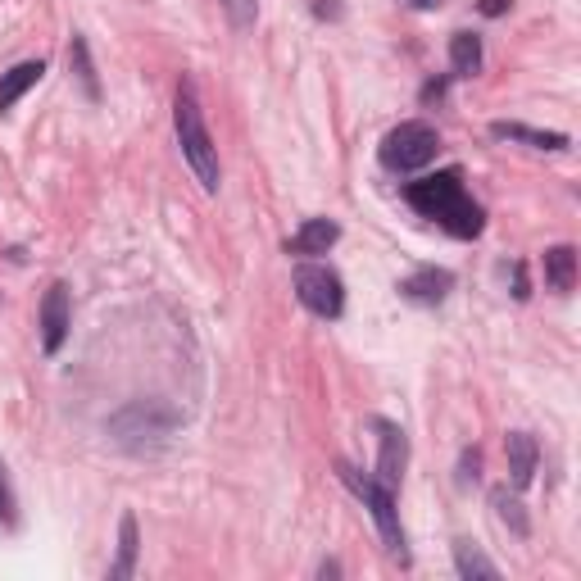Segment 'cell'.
I'll list each match as a JSON object with an SVG mask.
<instances>
[{
	"mask_svg": "<svg viewBox=\"0 0 581 581\" xmlns=\"http://www.w3.org/2000/svg\"><path fill=\"white\" fill-rule=\"evenodd\" d=\"M404 200H409L423 218H436V223L459 241H473L486 227L482 205L463 191L459 168H445V173H432V178H423V182H409V187H404Z\"/></svg>",
	"mask_w": 581,
	"mask_h": 581,
	"instance_id": "cell-1",
	"label": "cell"
},
{
	"mask_svg": "<svg viewBox=\"0 0 581 581\" xmlns=\"http://www.w3.org/2000/svg\"><path fill=\"white\" fill-rule=\"evenodd\" d=\"M173 123H178V146H182V155H187L191 173L200 178V187H205V191H218V178H223V168H218V150H214V141H209L205 119H200L196 87H191V82H182V91H178V109H173Z\"/></svg>",
	"mask_w": 581,
	"mask_h": 581,
	"instance_id": "cell-2",
	"label": "cell"
},
{
	"mask_svg": "<svg viewBox=\"0 0 581 581\" xmlns=\"http://www.w3.org/2000/svg\"><path fill=\"white\" fill-rule=\"evenodd\" d=\"M436 150H441V132L423 119H409L382 137V164L391 173H418L436 159Z\"/></svg>",
	"mask_w": 581,
	"mask_h": 581,
	"instance_id": "cell-3",
	"label": "cell"
},
{
	"mask_svg": "<svg viewBox=\"0 0 581 581\" xmlns=\"http://www.w3.org/2000/svg\"><path fill=\"white\" fill-rule=\"evenodd\" d=\"M336 473H341V482L368 504V513H373V522H377V532H382L386 550H391L400 563L409 559V550H404V527H400V513H395L391 491H386L377 477H364L359 468H350V463H336Z\"/></svg>",
	"mask_w": 581,
	"mask_h": 581,
	"instance_id": "cell-4",
	"label": "cell"
},
{
	"mask_svg": "<svg viewBox=\"0 0 581 581\" xmlns=\"http://www.w3.org/2000/svg\"><path fill=\"white\" fill-rule=\"evenodd\" d=\"M296 296L314 318H341V309H345V286L327 264L296 268Z\"/></svg>",
	"mask_w": 581,
	"mask_h": 581,
	"instance_id": "cell-5",
	"label": "cell"
},
{
	"mask_svg": "<svg viewBox=\"0 0 581 581\" xmlns=\"http://www.w3.org/2000/svg\"><path fill=\"white\" fill-rule=\"evenodd\" d=\"M178 427V414L173 409H164V404L155 400H141V404H128L114 423H109V432L119 436L123 445H141L146 436H168Z\"/></svg>",
	"mask_w": 581,
	"mask_h": 581,
	"instance_id": "cell-6",
	"label": "cell"
},
{
	"mask_svg": "<svg viewBox=\"0 0 581 581\" xmlns=\"http://www.w3.org/2000/svg\"><path fill=\"white\" fill-rule=\"evenodd\" d=\"M69 323H73V305H69V286L55 282L41 300V345L46 355H60L64 341H69Z\"/></svg>",
	"mask_w": 581,
	"mask_h": 581,
	"instance_id": "cell-7",
	"label": "cell"
},
{
	"mask_svg": "<svg viewBox=\"0 0 581 581\" xmlns=\"http://www.w3.org/2000/svg\"><path fill=\"white\" fill-rule=\"evenodd\" d=\"M377 441H382V450H377V482L386 486V491H395L404 477V463H409V441H404V432L395 423H377Z\"/></svg>",
	"mask_w": 581,
	"mask_h": 581,
	"instance_id": "cell-8",
	"label": "cell"
},
{
	"mask_svg": "<svg viewBox=\"0 0 581 581\" xmlns=\"http://www.w3.org/2000/svg\"><path fill=\"white\" fill-rule=\"evenodd\" d=\"M504 454H509V477H513V491L536 477V463H541V445H536L532 432H509L504 436Z\"/></svg>",
	"mask_w": 581,
	"mask_h": 581,
	"instance_id": "cell-9",
	"label": "cell"
},
{
	"mask_svg": "<svg viewBox=\"0 0 581 581\" xmlns=\"http://www.w3.org/2000/svg\"><path fill=\"white\" fill-rule=\"evenodd\" d=\"M450 286H454V277L445 268H418V273H409L400 282V296L414 300V305H441L450 296Z\"/></svg>",
	"mask_w": 581,
	"mask_h": 581,
	"instance_id": "cell-10",
	"label": "cell"
},
{
	"mask_svg": "<svg viewBox=\"0 0 581 581\" xmlns=\"http://www.w3.org/2000/svg\"><path fill=\"white\" fill-rule=\"evenodd\" d=\"M336 241H341V227L332 218H309L296 237L286 241V255H327Z\"/></svg>",
	"mask_w": 581,
	"mask_h": 581,
	"instance_id": "cell-11",
	"label": "cell"
},
{
	"mask_svg": "<svg viewBox=\"0 0 581 581\" xmlns=\"http://www.w3.org/2000/svg\"><path fill=\"white\" fill-rule=\"evenodd\" d=\"M41 73H46L41 60H23V64H14L10 73H0V114H10V109L41 82Z\"/></svg>",
	"mask_w": 581,
	"mask_h": 581,
	"instance_id": "cell-12",
	"label": "cell"
},
{
	"mask_svg": "<svg viewBox=\"0 0 581 581\" xmlns=\"http://www.w3.org/2000/svg\"><path fill=\"white\" fill-rule=\"evenodd\" d=\"M491 137L522 141V146H532V150H568L563 132H541V128H527V123H491Z\"/></svg>",
	"mask_w": 581,
	"mask_h": 581,
	"instance_id": "cell-13",
	"label": "cell"
},
{
	"mask_svg": "<svg viewBox=\"0 0 581 581\" xmlns=\"http://www.w3.org/2000/svg\"><path fill=\"white\" fill-rule=\"evenodd\" d=\"M450 69L454 78H473L482 69V37L477 32H454L450 37Z\"/></svg>",
	"mask_w": 581,
	"mask_h": 581,
	"instance_id": "cell-14",
	"label": "cell"
},
{
	"mask_svg": "<svg viewBox=\"0 0 581 581\" xmlns=\"http://www.w3.org/2000/svg\"><path fill=\"white\" fill-rule=\"evenodd\" d=\"M545 282H550L559 296H568L572 282H577V250H572V246L545 250Z\"/></svg>",
	"mask_w": 581,
	"mask_h": 581,
	"instance_id": "cell-15",
	"label": "cell"
},
{
	"mask_svg": "<svg viewBox=\"0 0 581 581\" xmlns=\"http://www.w3.org/2000/svg\"><path fill=\"white\" fill-rule=\"evenodd\" d=\"M137 518L132 513H123V522H119V563L109 568V577L114 581H128L132 572H137Z\"/></svg>",
	"mask_w": 581,
	"mask_h": 581,
	"instance_id": "cell-16",
	"label": "cell"
},
{
	"mask_svg": "<svg viewBox=\"0 0 581 581\" xmlns=\"http://www.w3.org/2000/svg\"><path fill=\"white\" fill-rule=\"evenodd\" d=\"M69 69L78 73L82 96H87V100H100V78H96V64H91L87 37H78V32H73V46H69Z\"/></svg>",
	"mask_w": 581,
	"mask_h": 581,
	"instance_id": "cell-17",
	"label": "cell"
},
{
	"mask_svg": "<svg viewBox=\"0 0 581 581\" xmlns=\"http://www.w3.org/2000/svg\"><path fill=\"white\" fill-rule=\"evenodd\" d=\"M454 568H459V577H468V581H473V577H482V581H495V577H500V568H495V563L486 559L482 550H473L468 541L454 545Z\"/></svg>",
	"mask_w": 581,
	"mask_h": 581,
	"instance_id": "cell-18",
	"label": "cell"
},
{
	"mask_svg": "<svg viewBox=\"0 0 581 581\" xmlns=\"http://www.w3.org/2000/svg\"><path fill=\"white\" fill-rule=\"evenodd\" d=\"M491 504H495V513H500L504 527H513V536H527V532H532V522H527V513H522V500H518V495H509V486H495Z\"/></svg>",
	"mask_w": 581,
	"mask_h": 581,
	"instance_id": "cell-19",
	"label": "cell"
},
{
	"mask_svg": "<svg viewBox=\"0 0 581 581\" xmlns=\"http://www.w3.org/2000/svg\"><path fill=\"white\" fill-rule=\"evenodd\" d=\"M223 10L232 19V28H250L259 14V0H223Z\"/></svg>",
	"mask_w": 581,
	"mask_h": 581,
	"instance_id": "cell-20",
	"label": "cell"
},
{
	"mask_svg": "<svg viewBox=\"0 0 581 581\" xmlns=\"http://www.w3.org/2000/svg\"><path fill=\"white\" fill-rule=\"evenodd\" d=\"M0 522L14 527V491H10V473L0 468Z\"/></svg>",
	"mask_w": 581,
	"mask_h": 581,
	"instance_id": "cell-21",
	"label": "cell"
},
{
	"mask_svg": "<svg viewBox=\"0 0 581 581\" xmlns=\"http://www.w3.org/2000/svg\"><path fill=\"white\" fill-rule=\"evenodd\" d=\"M532 296V282H527V264H513V300Z\"/></svg>",
	"mask_w": 581,
	"mask_h": 581,
	"instance_id": "cell-22",
	"label": "cell"
},
{
	"mask_svg": "<svg viewBox=\"0 0 581 581\" xmlns=\"http://www.w3.org/2000/svg\"><path fill=\"white\" fill-rule=\"evenodd\" d=\"M477 468H482V454L468 450V454H463V463H459V482H477Z\"/></svg>",
	"mask_w": 581,
	"mask_h": 581,
	"instance_id": "cell-23",
	"label": "cell"
},
{
	"mask_svg": "<svg viewBox=\"0 0 581 581\" xmlns=\"http://www.w3.org/2000/svg\"><path fill=\"white\" fill-rule=\"evenodd\" d=\"M509 5H513V0H482V5H477V10H482L486 19H500V14L509 10Z\"/></svg>",
	"mask_w": 581,
	"mask_h": 581,
	"instance_id": "cell-24",
	"label": "cell"
},
{
	"mask_svg": "<svg viewBox=\"0 0 581 581\" xmlns=\"http://www.w3.org/2000/svg\"><path fill=\"white\" fill-rule=\"evenodd\" d=\"M441 96H445V78H436L423 87V105H432V100H441Z\"/></svg>",
	"mask_w": 581,
	"mask_h": 581,
	"instance_id": "cell-25",
	"label": "cell"
},
{
	"mask_svg": "<svg viewBox=\"0 0 581 581\" xmlns=\"http://www.w3.org/2000/svg\"><path fill=\"white\" fill-rule=\"evenodd\" d=\"M409 5H414V10H436L441 0H409Z\"/></svg>",
	"mask_w": 581,
	"mask_h": 581,
	"instance_id": "cell-26",
	"label": "cell"
}]
</instances>
